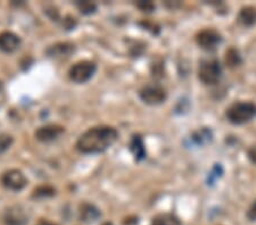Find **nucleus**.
Returning a JSON list of instances; mask_svg holds the SVG:
<instances>
[{"label":"nucleus","instance_id":"14","mask_svg":"<svg viewBox=\"0 0 256 225\" xmlns=\"http://www.w3.org/2000/svg\"><path fill=\"white\" fill-rule=\"evenodd\" d=\"M238 18L244 26H253L256 23V8L250 6L242 8Z\"/></svg>","mask_w":256,"mask_h":225},{"label":"nucleus","instance_id":"23","mask_svg":"<svg viewBox=\"0 0 256 225\" xmlns=\"http://www.w3.org/2000/svg\"><path fill=\"white\" fill-rule=\"evenodd\" d=\"M76 18L71 17V16H68L66 19L64 20V26L68 28V30H72V28L76 27Z\"/></svg>","mask_w":256,"mask_h":225},{"label":"nucleus","instance_id":"12","mask_svg":"<svg viewBox=\"0 0 256 225\" xmlns=\"http://www.w3.org/2000/svg\"><path fill=\"white\" fill-rule=\"evenodd\" d=\"M102 216V212L92 204L84 203L80 206V219L86 223H92Z\"/></svg>","mask_w":256,"mask_h":225},{"label":"nucleus","instance_id":"21","mask_svg":"<svg viewBox=\"0 0 256 225\" xmlns=\"http://www.w3.org/2000/svg\"><path fill=\"white\" fill-rule=\"evenodd\" d=\"M140 10L142 11H146V13H152V10H155V3L152 1H144V0H140L137 3H136Z\"/></svg>","mask_w":256,"mask_h":225},{"label":"nucleus","instance_id":"11","mask_svg":"<svg viewBox=\"0 0 256 225\" xmlns=\"http://www.w3.org/2000/svg\"><path fill=\"white\" fill-rule=\"evenodd\" d=\"M76 51V46L70 42H58L52 44L47 49V55L50 58L60 59V58H68Z\"/></svg>","mask_w":256,"mask_h":225},{"label":"nucleus","instance_id":"1","mask_svg":"<svg viewBox=\"0 0 256 225\" xmlns=\"http://www.w3.org/2000/svg\"><path fill=\"white\" fill-rule=\"evenodd\" d=\"M118 132L113 126H94L82 134L76 142V149L84 154H100L118 140Z\"/></svg>","mask_w":256,"mask_h":225},{"label":"nucleus","instance_id":"13","mask_svg":"<svg viewBox=\"0 0 256 225\" xmlns=\"http://www.w3.org/2000/svg\"><path fill=\"white\" fill-rule=\"evenodd\" d=\"M130 149L132 151V154L134 155V158L137 159L138 162L142 161V159H144L147 156L146 147H144V140L140 134H134V136L132 137L131 143H130Z\"/></svg>","mask_w":256,"mask_h":225},{"label":"nucleus","instance_id":"27","mask_svg":"<svg viewBox=\"0 0 256 225\" xmlns=\"http://www.w3.org/2000/svg\"><path fill=\"white\" fill-rule=\"evenodd\" d=\"M102 225H114V224L110 223V222H106V223H104Z\"/></svg>","mask_w":256,"mask_h":225},{"label":"nucleus","instance_id":"3","mask_svg":"<svg viewBox=\"0 0 256 225\" xmlns=\"http://www.w3.org/2000/svg\"><path fill=\"white\" fill-rule=\"evenodd\" d=\"M97 65L92 60H81L74 64L68 72V76L76 83H86L94 75Z\"/></svg>","mask_w":256,"mask_h":225},{"label":"nucleus","instance_id":"18","mask_svg":"<svg viewBox=\"0 0 256 225\" xmlns=\"http://www.w3.org/2000/svg\"><path fill=\"white\" fill-rule=\"evenodd\" d=\"M192 140L196 143V145H204V143L212 140V132L208 129H202L200 131H197L192 136Z\"/></svg>","mask_w":256,"mask_h":225},{"label":"nucleus","instance_id":"15","mask_svg":"<svg viewBox=\"0 0 256 225\" xmlns=\"http://www.w3.org/2000/svg\"><path fill=\"white\" fill-rule=\"evenodd\" d=\"M56 195V189L52 186L49 184H44V186L36 187L33 190L32 198L34 199H44V198H50Z\"/></svg>","mask_w":256,"mask_h":225},{"label":"nucleus","instance_id":"9","mask_svg":"<svg viewBox=\"0 0 256 225\" xmlns=\"http://www.w3.org/2000/svg\"><path fill=\"white\" fill-rule=\"evenodd\" d=\"M4 221L6 225H26L28 215L22 206L15 205L8 208L4 215Z\"/></svg>","mask_w":256,"mask_h":225},{"label":"nucleus","instance_id":"17","mask_svg":"<svg viewBox=\"0 0 256 225\" xmlns=\"http://www.w3.org/2000/svg\"><path fill=\"white\" fill-rule=\"evenodd\" d=\"M226 63L229 67L239 66V65L242 63V56L239 55L238 50H236V49L234 48L229 49L226 54Z\"/></svg>","mask_w":256,"mask_h":225},{"label":"nucleus","instance_id":"7","mask_svg":"<svg viewBox=\"0 0 256 225\" xmlns=\"http://www.w3.org/2000/svg\"><path fill=\"white\" fill-rule=\"evenodd\" d=\"M197 43L200 48L205 49L208 51L216 50L218 44L222 42V36L221 34L212 28H208V30L200 31L197 34Z\"/></svg>","mask_w":256,"mask_h":225},{"label":"nucleus","instance_id":"24","mask_svg":"<svg viewBox=\"0 0 256 225\" xmlns=\"http://www.w3.org/2000/svg\"><path fill=\"white\" fill-rule=\"evenodd\" d=\"M247 218L250 221H256V202L252 205L248 212H247Z\"/></svg>","mask_w":256,"mask_h":225},{"label":"nucleus","instance_id":"4","mask_svg":"<svg viewBox=\"0 0 256 225\" xmlns=\"http://www.w3.org/2000/svg\"><path fill=\"white\" fill-rule=\"evenodd\" d=\"M200 80L204 84H216L222 76V67L218 60L210 59L202 61L200 71H198Z\"/></svg>","mask_w":256,"mask_h":225},{"label":"nucleus","instance_id":"5","mask_svg":"<svg viewBox=\"0 0 256 225\" xmlns=\"http://www.w3.org/2000/svg\"><path fill=\"white\" fill-rule=\"evenodd\" d=\"M2 186L13 191H20L28 186V178L20 170L13 169L5 172L2 177Z\"/></svg>","mask_w":256,"mask_h":225},{"label":"nucleus","instance_id":"26","mask_svg":"<svg viewBox=\"0 0 256 225\" xmlns=\"http://www.w3.org/2000/svg\"><path fill=\"white\" fill-rule=\"evenodd\" d=\"M36 225H58L56 223L52 222V221H49L47 219H41L38 223H36Z\"/></svg>","mask_w":256,"mask_h":225},{"label":"nucleus","instance_id":"6","mask_svg":"<svg viewBox=\"0 0 256 225\" xmlns=\"http://www.w3.org/2000/svg\"><path fill=\"white\" fill-rule=\"evenodd\" d=\"M140 98L147 105H160L166 100L168 95L165 89L158 84H150L142 89L140 91Z\"/></svg>","mask_w":256,"mask_h":225},{"label":"nucleus","instance_id":"10","mask_svg":"<svg viewBox=\"0 0 256 225\" xmlns=\"http://www.w3.org/2000/svg\"><path fill=\"white\" fill-rule=\"evenodd\" d=\"M20 43H22L20 38L13 32L5 31L0 33V50L6 52V54H12V52L18 50Z\"/></svg>","mask_w":256,"mask_h":225},{"label":"nucleus","instance_id":"22","mask_svg":"<svg viewBox=\"0 0 256 225\" xmlns=\"http://www.w3.org/2000/svg\"><path fill=\"white\" fill-rule=\"evenodd\" d=\"M222 173H224V170H222V166L220 165V164H216V166H214L213 171L210 172V177H208V184H213L214 182L216 181L218 178H220Z\"/></svg>","mask_w":256,"mask_h":225},{"label":"nucleus","instance_id":"20","mask_svg":"<svg viewBox=\"0 0 256 225\" xmlns=\"http://www.w3.org/2000/svg\"><path fill=\"white\" fill-rule=\"evenodd\" d=\"M14 138L10 136V134L7 133H2L0 134V154L5 153L13 145Z\"/></svg>","mask_w":256,"mask_h":225},{"label":"nucleus","instance_id":"2","mask_svg":"<svg viewBox=\"0 0 256 225\" xmlns=\"http://www.w3.org/2000/svg\"><path fill=\"white\" fill-rule=\"evenodd\" d=\"M226 117L232 124H245L256 117V105L250 101L234 102L226 109Z\"/></svg>","mask_w":256,"mask_h":225},{"label":"nucleus","instance_id":"8","mask_svg":"<svg viewBox=\"0 0 256 225\" xmlns=\"http://www.w3.org/2000/svg\"><path fill=\"white\" fill-rule=\"evenodd\" d=\"M65 132V128L58 124H48L36 131V138L41 142H52L58 139Z\"/></svg>","mask_w":256,"mask_h":225},{"label":"nucleus","instance_id":"25","mask_svg":"<svg viewBox=\"0 0 256 225\" xmlns=\"http://www.w3.org/2000/svg\"><path fill=\"white\" fill-rule=\"evenodd\" d=\"M248 158L254 164H256V146H253L252 148L248 150Z\"/></svg>","mask_w":256,"mask_h":225},{"label":"nucleus","instance_id":"19","mask_svg":"<svg viewBox=\"0 0 256 225\" xmlns=\"http://www.w3.org/2000/svg\"><path fill=\"white\" fill-rule=\"evenodd\" d=\"M76 3L81 13L84 15H92L97 10V5L92 1H86V0H84V1H76Z\"/></svg>","mask_w":256,"mask_h":225},{"label":"nucleus","instance_id":"28","mask_svg":"<svg viewBox=\"0 0 256 225\" xmlns=\"http://www.w3.org/2000/svg\"><path fill=\"white\" fill-rule=\"evenodd\" d=\"M2 81H0V91H2Z\"/></svg>","mask_w":256,"mask_h":225},{"label":"nucleus","instance_id":"16","mask_svg":"<svg viewBox=\"0 0 256 225\" xmlns=\"http://www.w3.org/2000/svg\"><path fill=\"white\" fill-rule=\"evenodd\" d=\"M152 225H181V221L176 215L165 213L152 219Z\"/></svg>","mask_w":256,"mask_h":225}]
</instances>
